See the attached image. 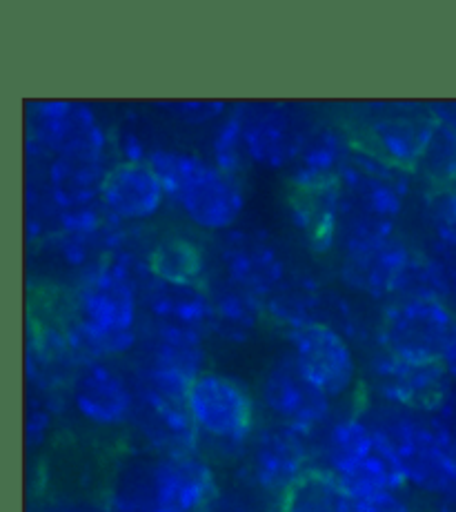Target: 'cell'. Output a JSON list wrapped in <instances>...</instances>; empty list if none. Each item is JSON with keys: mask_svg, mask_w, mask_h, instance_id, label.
Here are the masks:
<instances>
[{"mask_svg": "<svg viewBox=\"0 0 456 512\" xmlns=\"http://www.w3.org/2000/svg\"><path fill=\"white\" fill-rule=\"evenodd\" d=\"M152 277L147 252L136 248L105 254L76 279L61 326L81 363L132 357L141 339L143 285Z\"/></svg>", "mask_w": 456, "mask_h": 512, "instance_id": "cell-1", "label": "cell"}, {"mask_svg": "<svg viewBox=\"0 0 456 512\" xmlns=\"http://www.w3.org/2000/svg\"><path fill=\"white\" fill-rule=\"evenodd\" d=\"M414 176L354 141L350 161L339 176L341 254L374 250L394 239Z\"/></svg>", "mask_w": 456, "mask_h": 512, "instance_id": "cell-2", "label": "cell"}, {"mask_svg": "<svg viewBox=\"0 0 456 512\" xmlns=\"http://www.w3.org/2000/svg\"><path fill=\"white\" fill-rule=\"evenodd\" d=\"M147 163L161 181L167 203L196 230L221 236L239 225L245 210L239 176L218 170L212 159L176 147H154Z\"/></svg>", "mask_w": 456, "mask_h": 512, "instance_id": "cell-3", "label": "cell"}, {"mask_svg": "<svg viewBox=\"0 0 456 512\" xmlns=\"http://www.w3.org/2000/svg\"><path fill=\"white\" fill-rule=\"evenodd\" d=\"M216 490V472L201 452L154 455L123 470L109 506L125 512H207Z\"/></svg>", "mask_w": 456, "mask_h": 512, "instance_id": "cell-4", "label": "cell"}, {"mask_svg": "<svg viewBox=\"0 0 456 512\" xmlns=\"http://www.w3.org/2000/svg\"><path fill=\"white\" fill-rule=\"evenodd\" d=\"M370 421L388 446L405 484L439 499L456 492V448L428 415L381 406L372 412Z\"/></svg>", "mask_w": 456, "mask_h": 512, "instance_id": "cell-5", "label": "cell"}, {"mask_svg": "<svg viewBox=\"0 0 456 512\" xmlns=\"http://www.w3.org/2000/svg\"><path fill=\"white\" fill-rule=\"evenodd\" d=\"M323 468L341 481L352 499L376 492H401L405 479L370 417L350 412L325 428Z\"/></svg>", "mask_w": 456, "mask_h": 512, "instance_id": "cell-6", "label": "cell"}, {"mask_svg": "<svg viewBox=\"0 0 456 512\" xmlns=\"http://www.w3.org/2000/svg\"><path fill=\"white\" fill-rule=\"evenodd\" d=\"M185 406L194 426L221 455L247 457L259 430V408L243 381L232 374L205 370L185 395Z\"/></svg>", "mask_w": 456, "mask_h": 512, "instance_id": "cell-7", "label": "cell"}, {"mask_svg": "<svg viewBox=\"0 0 456 512\" xmlns=\"http://www.w3.org/2000/svg\"><path fill=\"white\" fill-rule=\"evenodd\" d=\"M132 357L134 383L181 401H185L196 377L207 370L203 334L156 326L150 321L141 323V339Z\"/></svg>", "mask_w": 456, "mask_h": 512, "instance_id": "cell-8", "label": "cell"}, {"mask_svg": "<svg viewBox=\"0 0 456 512\" xmlns=\"http://www.w3.org/2000/svg\"><path fill=\"white\" fill-rule=\"evenodd\" d=\"M456 328V310L441 299H394L383 305L376 348L412 363H441Z\"/></svg>", "mask_w": 456, "mask_h": 512, "instance_id": "cell-9", "label": "cell"}, {"mask_svg": "<svg viewBox=\"0 0 456 512\" xmlns=\"http://www.w3.org/2000/svg\"><path fill=\"white\" fill-rule=\"evenodd\" d=\"M25 139L41 145L49 156L109 159L112 132L87 103L47 98L27 103Z\"/></svg>", "mask_w": 456, "mask_h": 512, "instance_id": "cell-10", "label": "cell"}, {"mask_svg": "<svg viewBox=\"0 0 456 512\" xmlns=\"http://www.w3.org/2000/svg\"><path fill=\"white\" fill-rule=\"evenodd\" d=\"M218 274L263 301L290 279V263L270 232L236 225L216 241Z\"/></svg>", "mask_w": 456, "mask_h": 512, "instance_id": "cell-11", "label": "cell"}, {"mask_svg": "<svg viewBox=\"0 0 456 512\" xmlns=\"http://www.w3.org/2000/svg\"><path fill=\"white\" fill-rule=\"evenodd\" d=\"M365 379L383 406L421 415H430L454 383L443 363H412L381 348L370 350Z\"/></svg>", "mask_w": 456, "mask_h": 512, "instance_id": "cell-12", "label": "cell"}, {"mask_svg": "<svg viewBox=\"0 0 456 512\" xmlns=\"http://www.w3.org/2000/svg\"><path fill=\"white\" fill-rule=\"evenodd\" d=\"M296 366L332 401L348 397L359 383V359L354 343L327 323L285 332Z\"/></svg>", "mask_w": 456, "mask_h": 512, "instance_id": "cell-13", "label": "cell"}, {"mask_svg": "<svg viewBox=\"0 0 456 512\" xmlns=\"http://www.w3.org/2000/svg\"><path fill=\"white\" fill-rule=\"evenodd\" d=\"M312 468V435L279 421L256 430L247 450V475L265 495L287 497Z\"/></svg>", "mask_w": 456, "mask_h": 512, "instance_id": "cell-14", "label": "cell"}, {"mask_svg": "<svg viewBox=\"0 0 456 512\" xmlns=\"http://www.w3.org/2000/svg\"><path fill=\"white\" fill-rule=\"evenodd\" d=\"M263 408L274 421L316 435L332 419L334 401L305 377L290 352L276 357L263 372L259 383Z\"/></svg>", "mask_w": 456, "mask_h": 512, "instance_id": "cell-15", "label": "cell"}, {"mask_svg": "<svg viewBox=\"0 0 456 512\" xmlns=\"http://www.w3.org/2000/svg\"><path fill=\"white\" fill-rule=\"evenodd\" d=\"M312 127L303 112H296L285 103H247V163L265 172H287L301 154Z\"/></svg>", "mask_w": 456, "mask_h": 512, "instance_id": "cell-16", "label": "cell"}, {"mask_svg": "<svg viewBox=\"0 0 456 512\" xmlns=\"http://www.w3.org/2000/svg\"><path fill=\"white\" fill-rule=\"evenodd\" d=\"M67 399L76 415L96 428L127 426L136 408L132 377L107 359L83 363L69 383Z\"/></svg>", "mask_w": 456, "mask_h": 512, "instance_id": "cell-17", "label": "cell"}, {"mask_svg": "<svg viewBox=\"0 0 456 512\" xmlns=\"http://www.w3.org/2000/svg\"><path fill=\"white\" fill-rule=\"evenodd\" d=\"M436 127V118L425 110H381L354 136V141L379 154L381 159L416 174L425 147Z\"/></svg>", "mask_w": 456, "mask_h": 512, "instance_id": "cell-18", "label": "cell"}, {"mask_svg": "<svg viewBox=\"0 0 456 512\" xmlns=\"http://www.w3.org/2000/svg\"><path fill=\"white\" fill-rule=\"evenodd\" d=\"M136 408L132 426L154 455H196L201 432L187 412L185 401L134 383Z\"/></svg>", "mask_w": 456, "mask_h": 512, "instance_id": "cell-19", "label": "cell"}, {"mask_svg": "<svg viewBox=\"0 0 456 512\" xmlns=\"http://www.w3.org/2000/svg\"><path fill=\"white\" fill-rule=\"evenodd\" d=\"M143 321L185 332H212L214 305L205 285L174 283L152 277L143 285Z\"/></svg>", "mask_w": 456, "mask_h": 512, "instance_id": "cell-20", "label": "cell"}, {"mask_svg": "<svg viewBox=\"0 0 456 512\" xmlns=\"http://www.w3.org/2000/svg\"><path fill=\"white\" fill-rule=\"evenodd\" d=\"M101 203L114 221L143 225L165 208L167 196L150 163H121L109 167Z\"/></svg>", "mask_w": 456, "mask_h": 512, "instance_id": "cell-21", "label": "cell"}, {"mask_svg": "<svg viewBox=\"0 0 456 512\" xmlns=\"http://www.w3.org/2000/svg\"><path fill=\"white\" fill-rule=\"evenodd\" d=\"M414 250L416 248H412V245L394 236L381 248L341 254L336 279L356 297L381 301L385 305L394 299L396 281H399L403 268L412 259Z\"/></svg>", "mask_w": 456, "mask_h": 512, "instance_id": "cell-22", "label": "cell"}, {"mask_svg": "<svg viewBox=\"0 0 456 512\" xmlns=\"http://www.w3.org/2000/svg\"><path fill=\"white\" fill-rule=\"evenodd\" d=\"M352 150L354 136L345 127L332 123L314 125L301 154L287 170L290 187L296 192H312L339 183V176L343 167L348 165Z\"/></svg>", "mask_w": 456, "mask_h": 512, "instance_id": "cell-23", "label": "cell"}, {"mask_svg": "<svg viewBox=\"0 0 456 512\" xmlns=\"http://www.w3.org/2000/svg\"><path fill=\"white\" fill-rule=\"evenodd\" d=\"M287 221L303 236L314 254H330L341 243V187L339 183L312 192L292 190L285 201Z\"/></svg>", "mask_w": 456, "mask_h": 512, "instance_id": "cell-24", "label": "cell"}, {"mask_svg": "<svg viewBox=\"0 0 456 512\" xmlns=\"http://www.w3.org/2000/svg\"><path fill=\"white\" fill-rule=\"evenodd\" d=\"M109 159L54 156L45 167L47 190L58 214L101 205L103 185L109 174Z\"/></svg>", "mask_w": 456, "mask_h": 512, "instance_id": "cell-25", "label": "cell"}, {"mask_svg": "<svg viewBox=\"0 0 456 512\" xmlns=\"http://www.w3.org/2000/svg\"><path fill=\"white\" fill-rule=\"evenodd\" d=\"M214 305L212 337L227 346H245L259 332L265 317V301L254 294L236 288L234 283L214 272L205 283Z\"/></svg>", "mask_w": 456, "mask_h": 512, "instance_id": "cell-26", "label": "cell"}, {"mask_svg": "<svg viewBox=\"0 0 456 512\" xmlns=\"http://www.w3.org/2000/svg\"><path fill=\"white\" fill-rule=\"evenodd\" d=\"M327 288L330 285L312 272H292L283 288L265 301L267 321L281 328L283 334L310 323H323Z\"/></svg>", "mask_w": 456, "mask_h": 512, "instance_id": "cell-27", "label": "cell"}, {"mask_svg": "<svg viewBox=\"0 0 456 512\" xmlns=\"http://www.w3.org/2000/svg\"><path fill=\"white\" fill-rule=\"evenodd\" d=\"M147 263L154 277L174 283L205 285L212 277L210 261L196 239L187 234H165L147 250Z\"/></svg>", "mask_w": 456, "mask_h": 512, "instance_id": "cell-28", "label": "cell"}, {"mask_svg": "<svg viewBox=\"0 0 456 512\" xmlns=\"http://www.w3.org/2000/svg\"><path fill=\"white\" fill-rule=\"evenodd\" d=\"M352 506L350 492L325 468H312L281 499V508L287 512H352Z\"/></svg>", "mask_w": 456, "mask_h": 512, "instance_id": "cell-29", "label": "cell"}, {"mask_svg": "<svg viewBox=\"0 0 456 512\" xmlns=\"http://www.w3.org/2000/svg\"><path fill=\"white\" fill-rule=\"evenodd\" d=\"M245 110L247 103H234L212 134V163L232 176H241L247 165L245 154Z\"/></svg>", "mask_w": 456, "mask_h": 512, "instance_id": "cell-30", "label": "cell"}, {"mask_svg": "<svg viewBox=\"0 0 456 512\" xmlns=\"http://www.w3.org/2000/svg\"><path fill=\"white\" fill-rule=\"evenodd\" d=\"M416 176L428 187H450L456 183V130L436 121L430 143L425 147Z\"/></svg>", "mask_w": 456, "mask_h": 512, "instance_id": "cell-31", "label": "cell"}, {"mask_svg": "<svg viewBox=\"0 0 456 512\" xmlns=\"http://www.w3.org/2000/svg\"><path fill=\"white\" fill-rule=\"evenodd\" d=\"M423 216L432 239L456 248V187H428L423 194Z\"/></svg>", "mask_w": 456, "mask_h": 512, "instance_id": "cell-32", "label": "cell"}, {"mask_svg": "<svg viewBox=\"0 0 456 512\" xmlns=\"http://www.w3.org/2000/svg\"><path fill=\"white\" fill-rule=\"evenodd\" d=\"M65 395H38L32 392L25 410V443L29 450H38L54 430L58 410L63 408Z\"/></svg>", "mask_w": 456, "mask_h": 512, "instance_id": "cell-33", "label": "cell"}, {"mask_svg": "<svg viewBox=\"0 0 456 512\" xmlns=\"http://www.w3.org/2000/svg\"><path fill=\"white\" fill-rule=\"evenodd\" d=\"M158 107L172 116L174 121L190 125V127H205L218 125L232 110V105L221 98H187V101H161Z\"/></svg>", "mask_w": 456, "mask_h": 512, "instance_id": "cell-34", "label": "cell"}, {"mask_svg": "<svg viewBox=\"0 0 456 512\" xmlns=\"http://www.w3.org/2000/svg\"><path fill=\"white\" fill-rule=\"evenodd\" d=\"M112 150L121 163H147L154 147L147 143L145 134L138 130L136 114L127 112L116 130L112 132Z\"/></svg>", "mask_w": 456, "mask_h": 512, "instance_id": "cell-35", "label": "cell"}, {"mask_svg": "<svg viewBox=\"0 0 456 512\" xmlns=\"http://www.w3.org/2000/svg\"><path fill=\"white\" fill-rule=\"evenodd\" d=\"M423 250L432 256L436 265H439L445 288H448V301L452 308H456V248L430 239L423 245Z\"/></svg>", "mask_w": 456, "mask_h": 512, "instance_id": "cell-36", "label": "cell"}, {"mask_svg": "<svg viewBox=\"0 0 456 512\" xmlns=\"http://www.w3.org/2000/svg\"><path fill=\"white\" fill-rule=\"evenodd\" d=\"M352 512H412L399 492H376L370 497L354 499Z\"/></svg>", "mask_w": 456, "mask_h": 512, "instance_id": "cell-37", "label": "cell"}, {"mask_svg": "<svg viewBox=\"0 0 456 512\" xmlns=\"http://www.w3.org/2000/svg\"><path fill=\"white\" fill-rule=\"evenodd\" d=\"M441 363H443V368L448 370L450 379L456 381V328H454V334H452V339L448 343V350H445V354H443Z\"/></svg>", "mask_w": 456, "mask_h": 512, "instance_id": "cell-38", "label": "cell"}, {"mask_svg": "<svg viewBox=\"0 0 456 512\" xmlns=\"http://www.w3.org/2000/svg\"><path fill=\"white\" fill-rule=\"evenodd\" d=\"M436 512H456V492H452L448 497H441Z\"/></svg>", "mask_w": 456, "mask_h": 512, "instance_id": "cell-39", "label": "cell"}, {"mask_svg": "<svg viewBox=\"0 0 456 512\" xmlns=\"http://www.w3.org/2000/svg\"><path fill=\"white\" fill-rule=\"evenodd\" d=\"M207 512H250L245 506L241 504H225V506H216V508H210Z\"/></svg>", "mask_w": 456, "mask_h": 512, "instance_id": "cell-40", "label": "cell"}, {"mask_svg": "<svg viewBox=\"0 0 456 512\" xmlns=\"http://www.w3.org/2000/svg\"><path fill=\"white\" fill-rule=\"evenodd\" d=\"M63 512H87L85 508H65Z\"/></svg>", "mask_w": 456, "mask_h": 512, "instance_id": "cell-41", "label": "cell"}, {"mask_svg": "<svg viewBox=\"0 0 456 512\" xmlns=\"http://www.w3.org/2000/svg\"><path fill=\"white\" fill-rule=\"evenodd\" d=\"M276 512H287V510H283V508H279V510H276Z\"/></svg>", "mask_w": 456, "mask_h": 512, "instance_id": "cell-42", "label": "cell"}, {"mask_svg": "<svg viewBox=\"0 0 456 512\" xmlns=\"http://www.w3.org/2000/svg\"><path fill=\"white\" fill-rule=\"evenodd\" d=\"M454 187H456V183H454Z\"/></svg>", "mask_w": 456, "mask_h": 512, "instance_id": "cell-43", "label": "cell"}]
</instances>
